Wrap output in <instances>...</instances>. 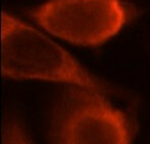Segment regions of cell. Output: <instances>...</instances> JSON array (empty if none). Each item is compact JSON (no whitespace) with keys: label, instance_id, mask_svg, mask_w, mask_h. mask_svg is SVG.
I'll use <instances>...</instances> for the list:
<instances>
[{"label":"cell","instance_id":"cell-2","mask_svg":"<svg viewBox=\"0 0 150 144\" xmlns=\"http://www.w3.org/2000/svg\"><path fill=\"white\" fill-rule=\"evenodd\" d=\"M52 144H131L128 118L102 93L71 86L56 102L50 118Z\"/></svg>","mask_w":150,"mask_h":144},{"label":"cell","instance_id":"cell-1","mask_svg":"<svg viewBox=\"0 0 150 144\" xmlns=\"http://www.w3.org/2000/svg\"><path fill=\"white\" fill-rule=\"evenodd\" d=\"M2 75L16 80L38 79L108 93L105 83L88 73L58 44L36 29L2 12Z\"/></svg>","mask_w":150,"mask_h":144},{"label":"cell","instance_id":"cell-4","mask_svg":"<svg viewBox=\"0 0 150 144\" xmlns=\"http://www.w3.org/2000/svg\"><path fill=\"white\" fill-rule=\"evenodd\" d=\"M2 144H34L21 121L8 116L2 131Z\"/></svg>","mask_w":150,"mask_h":144},{"label":"cell","instance_id":"cell-3","mask_svg":"<svg viewBox=\"0 0 150 144\" xmlns=\"http://www.w3.org/2000/svg\"><path fill=\"white\" fill-rule=\"evenodd\" d=\"M30 16L52 35L84 46L103 44L128 20L120 0H51Z\"/></svg>","mask_w":150,"mask_h":144}]
</instances>
